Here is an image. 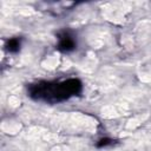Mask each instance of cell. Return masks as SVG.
<instances>
[{"mask_svg":"<svg viewBox=\"0 0 151 151\" xmlns=\"http://www.w3.org/2000/svg\"><path fill=\"white\" fill-rule=\"evenodd\" d=\"M73 48H74V40H73V38L71 35H68L67 33L61 35L60 39H59V50L68 52V51H71Z\"/></svg>","mask_w":151,"mask_h":151,"instance_id":"2","label":"cell"},{"mask_svg":"<svg viewBox=\"0 0 151 151\" xmlns=\"http://www.w3.org/2000/svg\"><path fill=\"white\" fill-rule=\"evenodd\" d=\"M19 46H20V44H19V41L15 40V39H13V40H11V41L8 42V50L12 51V52H13V51H17Z\"/></svg>","mask_w":151,"mask_h":151,"instance_id":"3","label":"cell"},{"mask_svg":"<svg viewBox=\"0 0 151 151\" xmlns=\"http://www.w3.org/2000/svg\"><path fill=\"white\" fill-rule=\"evenodd\" d=\"M80 83L77 79H68L66 81L51 85L45 83L44 85H34L31 87V96H35L38 99L45 100H63L71 96H74L80 91Z\"/></svg>","mask_w":151,"mask_h":151,"instance_id":"1","label":"cell"}]
</instances>
